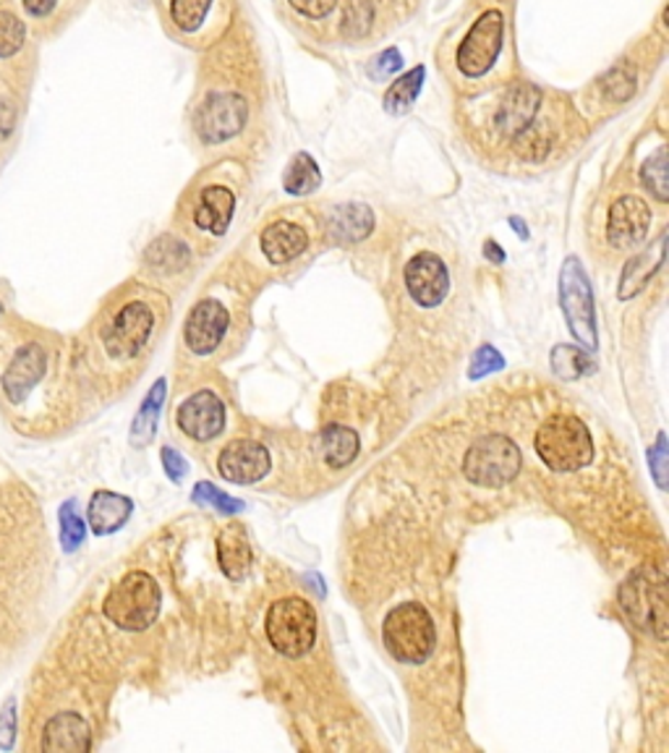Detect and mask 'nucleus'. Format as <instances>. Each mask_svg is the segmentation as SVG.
I'll list each match as a JSON object with an SVG mask.
<instances>
[{
  "label": "nucleus",
  "instance_id": "a878e982",
  "mask_svg": "<svg viewBox=\"0 0 669 753\" xmlns=\"http://www.w3.org/2000/svg\"><path fill=\"white\" fill-rule=\"evenodd\" d=\"M661 264H665V236L657 241L654 254H638L625 264L623 281H620V298H631L640 294V290L646 288V283L654 277V273H659Z\"/></svg>",
  "mask_w": 669,
  "mask_h": 753
},
{
  "label": "nucleus",
  "instance_id": "dca6fc26",
  "mask_svg": "<svg viewBox=\"0 0 669 753\" xmlns=\"http://www.w3.org/2000/svg\"><path fill=\"white\" fill-rule=\"evenodd\" d=\"M179 426L186 437L196 443H209L220 437L225 430V406L215 392L202 390L189 400H183L179 409Z\"/></svg>",
  "mask_w": 669,
  "mask_h": 753
},
{
  "label": "nucleus",
  "instance_id": "f03ea898",
  "mask_svg": "<svg viewBox=\"0 0 669 753\" xmlns=\"http://www.w3.org/2000/svg\"><path fill=\"white\" fill-rule=\"evenodd\" d=\"M536 453L544 466L555 474H572L591 464L593 440L589 426L578 417L557 413L538 426L536 432Z\"/></svg>",
  "mask_w": 669,
  "mask_h": 753
},
{
  "label": "nucleus",
  "instance_id": "a18cd8bd",
  "mask_svg": "<svg viewBox=\"0 0 669 753\" xmlns=\"http://www.w3.org/2000/svg\"><path fill=\"white\" fill-rule=\"evenodd\" d=\"M487 256H489V260H495V262H502L504 260V254H500V249H497L495 241H487Z\"/></svg>",
  "mask_w": 669,
  "mask_h": 753
},
{
  "label": "nucleus",
  "instance_id": "e433bc0d",
  "mask_svg": "<svg viewBox=\"0 0 669 753\" xmlns=\"http://www.w3.org/2000/svg\"><path fill=\"white\" fill-rule=\"evenodd\" d=\"M502 366H504V358L500 356V351H497L495 345H481V349L474 354V358H470L468 377L470 379L487 377L491 375V372H500Z\"/></svg>",
  "mask_w": 669,
  "mask_h": 753
},
{
  "label": "nucleus",
  "instance_id": "20e7f679",
  "mask_svg": "<svg viewBox=\"0 0 669 753\" xmlns=\"http://www.w3.org/2000/svg\"><path fill=\"white\" fill-rule=\"evenodd\" d=\"M523 453L504 434H487L470 443L463 456V477L476 487H504L521 474Z\"/></svg>",
  "mask_w": 669,
  "mask_h": 753
},
{
  "label": "nucleus",
  "instance_id": "a19ab883",
  "mask_svg": "<svg viewBox=\"0 0 669 753\" xmlns=\"http://www.w3.org/2000/svg\"><path fill=\"white\" fill-rule=\"evenodd\" d=\"M288 3L293 11H298L306 19H325L334 11L338 0H288Z\"/></svg>",
  "mask_w": 669,
  "mask_h": 753
},
{
  "label": "nucleus",
  "instance_id": "1a4fd4ad",
  "mask_svg": "<svg viewBox=\"0 0 669 753\" xmlns=\"http://www.w3.org/2000/svg\"><path fill=\"white\" fill-rule=\"evenodd\" d=\"M559 307L565 311V320L578 343L586 349H597V317H593V296L591 283L576 256L565 260L563 275H559Z\"/></svg>",
  "mask_w": 669,
  "mask_h": 753
},
{
  "label": "nucleus",
  "instance_id": "4be33fe9",
  "mask_svg": "<svg viewBox=\"0 0 669 753\" xmlns=\"http://www.w3.org/2000/svg\"><path fill=\"white\" fill-rule=\"evenodd\" d=\"M251 560H254V552H251L249 532L241 524L225 526L217 534V562H220L225 579L243 581L251 571Z\"/></svg>",
  "mask_w": 669,
  "mask_h": 753
},
{
  "label": "nucleus",
  "instance_id": "aec40b11",
  "mask_svg": "<svg viewBox=\"0 0 669 753\" xmlns=\"http://www.w3.org/2000/svg\"><path fill=\"white\" fill-rule=\"evenodd\" d=\"M236 213V194L228 186H204L194 209V226L204 233L223 236Z\"/></svg>",
  "mask_w": 669,
  "mask_h": 753
},
{
  "label": "nucleus",
  "instance_id": "58836bf2",
  "mask_svg": "<svg viewBox=\"0 0 669 753\" xmlns=\"http://www.w3.org/2000/svg\"><path fill=\"white\" fill-rule=\"evenodd\" d=\"M16 743V701H9L0 707V749L11 751Z\"/></svg>",
  "mask_w": 669,
  "mask_h": 753
},
{
  "label": "nucleus",
  "instance_id": "39448f33",
  "mask_svg": "<svg viewBox=\"0 0 669 753\" xmlns=\"http://www.w3.org/2000/svg\"><path fill=\"white\" fill-rule=\"evenodd\" d=\"M504 47V13L500 9L481 11V16L468 26L455 50V71L463 79L479 81L495 71Z\"/></svg>",
  "mask_w": 669,
  "mask_h": 753
},
{
  "label": "nucleus",
  "instance_id": "c756f323",
  "mask_svg": "<svg viewBox=\"0 0 669 753\" xmlns=\"http://www.w3.org/2000/svg\"><path fill=\"white\" fill-rule=\"evenodd\" d=\"M421 81H424V69H421V66L395 81L385 94V111L393 115H402L411 111L416 98H419V92H421Z\"/></svg>",
  "mask_w": 669,
  "mask_h": 753
},
{
  "label": "nucleus",
  "instance_id": "7c9ffc66",
  "mask_svg": "<svg viewBox=\"0 0 669 753\" xmlns=\"http://www.w3.org/2000/svg\"><path fill=\"white\" fill-rule=\"evenodd\" d=\"M186 260H189V249L183 247L181 241H175L173 236H162V239H157L147 251V262L160 270V273H166V270L168 273L181 270L183 264H186Z\"/></svg>",
  "mask_w": 669,
  "mask_h": 753
},
{
  "label": "nucleus",
  "instance_id": "f704fd0d",
  "mask_svg": "<svg viewBox=\"0 0 669 753\" xmlns=\"http://www.w3.org/2000/svg\"><path fill=\"white\" fill-rule=\"evenodd\" d=\"M640 181L644 186L657 196L659 202H667V147H659L640 168Z\"/></svg>",
  "mask_w": 669,
  "mask_h": 753
},
{
  "label": "nucleus",
  "instance_id": "4c0bfd02",
  "mask_svg": "<svg viewBox=\"0 0 669 753\" xmlns=\"http://www.w3.org/2000/svg\"><path fill=\"white\" fill-rule=\"evenodd\" d=\"M606 84H604V90L610 98L614 100V103H620V100H625V98H631V92H633V73L625 69V66H617V69H612L610 73H606Z\"/></svg>",
  "mask_w": 669,
  "mask_h": 753
},
{
  "label": "nucleus",
  "instance_id": "393cba45",
  "mask_svg": "<svg viewBox=\"0 0 669 753\" xmlns=\"http://www.w3.org/2000/svg\"><path fill=\"white\" fill-rule=\"evenodd\" d=\"M319 450H322V458L327 466H332V468L351 466L361 450L359 434L353 432L351 426H343V424L325 426L322 434H319Z\"/></svg>",
  "mask_w": 669,
  "mask_h": 753
},
{
  "label": "nucleus",
  "instance_id": "473e14b6",
  "mask_svg": "<svg viewBox=\"0 0 669 753\" xmlns=\"http://www.w3.org/2000/svg\"><path fill=\"white\" fill-rule=\"evenodd\" d=\"M343 35L351 39H361L372 32L374 26V3L372 0H348L343 11Z\"/></svg>",
  "mask_w": 669,
  "mask_h": 753
},
{
  "label": "nucleus",
  "instance_id": "c03bdc74",
  "mask_svg": "<svg viewBox=\"0 0 669 753\" xmlns=\"http://www.w3.org/2000/svg\"><path fill=\"white\" fill-rule=\"evenodd\" d=\"M16 3L34 22H45V19H50L56 13L60 0H16Z\"/></svg>",
  "mask_w": 669,
  "mask_h": 753
},
{
  "label": "nucleus",
  "instance_id": "f8f14e48",
  "mask_svg": "<svg viewBox=\"0 0 669 753\" xmlns=\"http://www.w3.org/2000/svg\"><path fill=\"white\" fill-rule=\"evenodd\" d=\"M173 30L191 43H207L223 30L225 0H168Z\"/></svg>",
  "mask_w": 669,
  "mask_h": 753
},
{
  "label": "nucleus",
  "instance_id": "4468645a",
  "mask_svg": "<svg viewBox=\"0 0 669 753\" xmlns=\"http://www.w3.org/2000/svg\"><path fill=\"white\" fill-rule=\"evenodd\" d=\"M228 324V309H225L217 298H202V301L189 311V320L183 324V341H186L191 354L209 356L217 345L223 343Z\"/></svg>",
  "mask_w": 669,
  "mask_h": 753
},
{
  "label": "nucleus",
  "instance_id": "0eeeda50",
  "mask_svg": "<svg viewBox=\"0 0 669 753\" xmlns=\"http://www.w3.org/2000/svg\"><path fill=\"white\" fill-rule=\"evenodd\" d=\"M620 602L640 630L654 634L659 641L667 639L665 575L657 571H638L631 581H625Z\"/></svg>",
  "mask_w": 669,
  "mask_h": 753
},
{
  "label": "nucleus",
  "instance_id": "5701e85b",
  "mask_svg": "<svg viewBox=\"0 0 669 753\" xmlns=\"http://www.w3.org/2000/svg\"><path fill=\"white\" fill-rule=\"evenodd\" d=\"M134 502L126 494L100 490L92 494L90 507H87V524L98 537H107V534L121 532L126 526V521L132 518Z\"/></svg>",
  "mask_w": 669,
  "mask_h": 753
},
{
  "label": "nucleus",
  "instance_id": "f257e3e1",
  "mask_svg": "<svg viewBox=\"0 0 669 753\" xmlns=\"http://www.w3.org/2000/svg\"><path fill=\"white\" fill-rule=\"evenodd\" d=\"M162 607L160 586L145 571H132L115 583L102 602V613L115 628L139 634L157 620Z\"/></svg>",
  "mask_w": 669,
  "mask_h": 753
},
{
  "label": "nucleus",
  "instance_id": "b1692460",
  "mask_svg": "<svg viewBox=\"0 0 669 753\" xmlns=\"http://www.w3.org/2000/svg\"><path fill=\"white\" fill-rule=\"evenodd\" d=\"M374 230V213L366 205H340L332 207L327 217V233L338 243L364 241Z\"/></svg>",
  "mask_w": 669,
  "mask_h": 753
},
{
  "label": "nucleus",
  "instance_id": "c85d7f7f",
  "mask_svg": "<svg viewBox=\"0 0 669 753\" xmlns=\"http://www.w3.org/2000/svg\"><path fill=\"white\" fill-rule=\"evenodd\" d=\"M597 369L593 358L578 345H555L552 349V372L563 379H580Z\"/></svg>",
  "mask_w": 669,
  "mask_h": 753
},
{
  "label": "nucleus",
  "instance_id": "ddd939ff",
  "mask_svg": "<svg viewBox=\"0 0 669 753\" xmlns=\"http://www.w3.org/2000/svg\"><path fill=\"white\" fill-rule=\"evenodd\" d=\"M402 281H406V288L413 301L424 309L440 307L450 290V273L445 262L432 251H419V254L411 256L406 270H402Z\"/></svg>",
  "mask_w": 669,
  "mask_h": 753
},
{
  "label": "nucleus",
  "instance_id": "7ed1b4c3",
  "mask_svg": "<svg viewBox=\"0 0 669 753\" xmlns=\"http://www.w3.org/2000/svg\"><path fill=\"white\" fill-rule=\"evenodd\" d=\"M382 641L393 660L402 664H421L432 657L436 630L432 615L419 602L393 607L382 623Z\"/></svg>",
  "mask_w": 669,
  "mask_h": 753
},
{
  "label": "nucleus",
  "instance_id": "6e6552de",
  "mask_svg": "<svg viewBox=\"0 0 669 753\" xmlns=\"http://www.w3.org/2000/svg\"><path fill=\"white\" fill-rule=\"evenodd\" d=\"M542 90L529 84V81L508 87V90L500 94L495 107H491V132H495L497 137L508 139L510 145H515L523 134H529L531 128L542 124Z\"/></svg>",
  "mask_w": 669,
  "mask_h": 753
},
{
  "label": "nucleus",
  "instance_id": "6ab92c4d",
  "mask_svg": "<svg viewBox=\"0 0 669 753\" xmlns=\"http://www.w3.org/2000/svg\"><path fill=\"white\" fill-rule=\"evenodd\" d=\"M39 745L45 753H84L92 749V730L77 711H60L47 719Z\"/></svg>",
  "mask_w": 669,
  "mask_h": 753
},
{
  "label": "nucleus",
  "instance_id": "bb28decb",
  "mask_svg": "<svg viewBox=\"0 0 669 753\" xmlns=\"http://www.w3.org/2000/svg\"><path fill=\"white\" fill-rule=\"evenodd\" d=\"M166 392H168L166 379H157V383L152 385V390L147 392L145 403H141V409H139V413H136V419L132 424V445L134 447L147 445L149 440L155 437L157 417H160L162 403H166Z\"/></svg>",
  "mask_w": 669,
  "mask_h": 753
},
{
  "label": "nucleus",
  "instance_id": "79ce46f5",
  "mask_svg": "<svg viewBox=\"0 0 669 753\" xmlns=\"http://www.w3.org/2000/svg\"><path fill=\"white\" fill-rule=\"evenodd\" d=\"M398 69H400V53L395 50V47H390V50L379 53V56L372 60V69H368V73H372V79H385Z\"/></svg>",
  "mask_w": 669,
  "mask_h": 753
},
{
  "label": "nucleus",
  "instance_id": "2eb2a0df",
  "mask_svg": "<svg viewBox=\"0 0 669 753\" xmlns=\"http://www.w3.org/2000/svg\"><path fill=\"white\" fill-rule=\"evenodd\" d=\"M270 450L257 440H236L217 458V471L230 484H257L270 474Z\"/></svg>",
  "mask_w": 669,
  "mask_h": 753
},
{
  "label": "nucleus",
  "instance_id": "f3484780",
  "mask_svg": "<svg viewBox=\"0 0 669 753\" xmlns=\"http://www.w3.org/2000/svg\"><path fill=\"white\" fill-rule=\"evenodd\" d=\"M648 226H651V213L646 202L638 196H620L606 220V241L614 249H631L646 239Z\"/></svg>",
  "mask_w": 669,
  "mask_h": 753
},
{
  "label": "nucleus",
  "instance_id": "a211bd4d",
  "mask_svg": "<svg viewBox=\"0 0 669 753\" xmlns=\"http://www.w3.org/2000/svg\"><path fill=\"white\" fill-rule=\"evenodd\" d=\"M45 369H47L45 351L39 349L37 343L22 345V349L13 354L9 369H5V375H3L5 398L13 400V403L24 400L34 388H37L39 379L45 377Z\"/></svg>",
  "mask_w": 669,
  "mask_h": 753
},
{
  "label": "nucleus",
  "instance_id": "37998d69",
  "mask_svg": "<svg viewBox=\"0 0 669 753\" xmlns=\"http://www.w3.org/2000/svg\"><path fill=\"white\" fill-rule=\"evenodd\" d=\"M160 458H162V466H166V474L175 481V484L186 479L189 464H186V460H183V456H181L179 450H173V447H162Z\"/></svg>",
  "mask_w": 669,
  "mask_h": 753
},
{
  "label": "nucleus",
  "instance_id": "72a5a7b5",
  "mask_svg": "<svg viewBox=\"0 0 669 753\" xmlns=\"http://www.w3.org/2000/svg\"><path fill=\"white\" fill-rule=\"evenodd\" d=\"M26 43V26L16 13L0 9V60L13 58Z\"/></svg>",
  "mask_w": 669,
  "mask_h": 753
},
{
  "label": "nucleus",
  "instance_id": "c9c22d12",
  "mask_svg": "<svg viewBox=\"0 0 669 753\" xmlns=\"http://www.w3.org/2000/svg\"><path fill=\"white\" fill-rule=\"evenodd\" d=\"M191 498H194V502H202V505L217 507L220 513H241L243 511L241 500L230 498V494L217 490V487L209 484V481H200V484L194 487V492H191Z\"/></svg>",
  "mask_w": 669,
  "mask_h": 753
},
{
  "label": "nucleus",
  "instance_id": "ea45409f",
  "mask_svg": "<svg viewBox=\"0 0 669 753\" xmlns=\"http://www.w3.org/2000/svg\"><path fill=\"white\" fill-rule=\"evenodd\" d=\"M648 466H651L654 479L659 487H667V434L659 432L657 443L648 447Z\"/></svg>",
  "mask_w": 669,
  "mask_h": 753
},
{
  "label": "nucleus",
  "instance_id": "9b49d317",
  "mask_svg": "<svg viewBox=\"0 0 669 753\" xmlns=\"http://www.w3.org/2000/svg\"><path fill=\"white\" fill-rule=\"evenodd\" d=\"M155 328V315L145 301H128L113 317L111 328L102 335L105 351L113 358H134L141 354Z\"/></svg>",
  "mask_w": 669,
  "mask_h": 753
},
{
  "label": "nucleus",
  "instance_id": "412c9836",
  "mask_svg": "<svg viewBox=\"0 0 669 753\" xmlns=\"http://www.w3.org/2000/svg\"><path fill=\"white\" fill-rule=\"evenodd\" d=\"M259 249L272 264H288L309 249V236L302 226L291 220H277L262 230Z\"/></svg>",
  "mask_w": 669,
  "mask_h": 753
},
{
  "label": "nucleus",
  "instance_id": "2f4dec72",
  "mask_svg": "<svg viewBox=\"0 0 669 753\" xmlns=\"http://www.w3.org/2000/svg\"><path fill=\"white\" fill-rule=\"evenodd\" d=\"M60 521V545H64V552H77L81 547V541L87 537V526L84 518H81L77 511V500H66L58 511Z\"/></svg>",
  "mask_w": 669,
  "mask_h": 753
},
{
  "label": "nucleus",
  "instance_id": "423d86ee",
  "mask_svg": "<svg viewBox=\"0 0 669 753\" xmlns=\"http://www.w3.org/2000/svg\"><path fill=\"white\" fill-rule=\"evenodd\" d=\"M264 628H268V639L277 654L298 660V657L309 654L314 641H317V613L309 602L285 596L270 607Z\"/></svg>",
  "mask_w": 669,
  "mask_h": 753
},
{
  "label": "nucleus",
  "instance_id": "9d476101",
  "mask_svg": "<svg viewBox=\"0 0 669 753\" xmlns=\"http://www.w3.org/2000/svg\"><path fill=\"white\" fill-rule=\"evenodd\" d=\"M249 121V103L236 92H209L196 107L194 128L204 145H223L243 132Z\"/></svg>",
  "mask_w": 669,
  "mask_h": 753
},
{
  "label": "nucleus",
  "instance_id": "cd10ccee",
  "mask_svg": "<svg viewBox=\"0 0 669 753\" xmlns=\"http://www.w3.org/2000/svg\"><path fill=\"white\" fill-rule=\"evenodd\" d=\"M319 183H322V173H319L317 162H314L309 152H298L283 175L285 192L293 196H304L311 194L314 189H319Z\"/></svg>",
  "mask_w": 669,
  "mask_h": 753
}]
</instances>
